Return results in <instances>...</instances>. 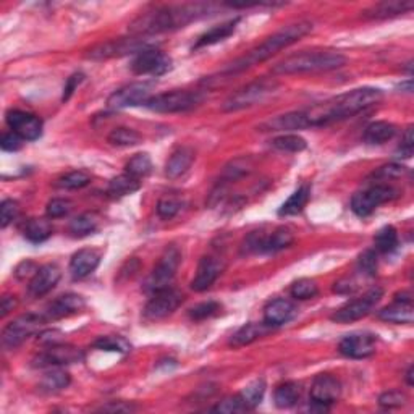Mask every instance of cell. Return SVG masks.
Instances as JSON below:
<instances>
[{
	"instance_id": "83f0119b",
	"label": "cell",
	"mask_w": 414,
	"mask_h": 414,
	"mask_svg": "<svg viewBox=\"0 0 414 414\" xmlns=\"http://www.w3.org/2000/svg\"><path fill=\"white\" fill-rule=\"evenodd\" d=\"M272 329V327L264 324H256V322H249V324L243 325L242 329H238L230 339L228 345L233 346V348H242V346L251 345L253 341H256L260 337H264L267 332Z\"/></svg>"
},
{
	"instance_id": "e575fe53",
	"label": "cell",
	"mask_w": 414,
	"mask_h": 414,
	"mask_svg": "<svg viewBox=\"0 0 414 414\" xmlns=\"http://www.w3.org/2000/svg\"><path fill=\"white\" fill-rule=\"evenodd\" d=\"M107 141H109L112 146L117 147H133L141 145L142 136L136 130L120 126L110 131V135L107 136Z\"/></svg>"
},
{
	"instance_id": "681fc988",
	"label": "cell",
	"mask_w": 414,
	"mask_h": 414,
	"mask_svg": "<svg viewBox=\"0 0 414 414\" xmlns=\"http://www.w3.org/2000/svg\"><path fill=\"white\" fill-rule=\"evenodd\" d=\"M357 270L366 277H376L377 274V254L372 249H367V251L360 256V260H357Z\"/></svg>"
},
{
	"instance_id": "44dd1931",
	"label": "cell",
	"mask_w": 414,
	"mask_h": 414,
	"mask_svg": "<svg viewBox=\"0 0 414 414\" xmlns=\"http://www.w3.org/2000/svg\"><path fill=\"white\" fill-rule=\"evenodd\" d=\"M86 308V301L83 296L76 293H66L59 296L57 300L52 301L45 309L44 318L45 320H57L64 318H70L73 314H80Z\"/></svg>"
},
{
	"instance_id": "5b68a950",
	"label": "cell",
	"mask_w": 414,
	"mask_h": 414,
	"mask_svg": "<svg viewBox=\"0 0 414 414\" xmlns=\"http://www.w3.org/2000/svg\"><path fill=\"white\" fill-rule=\"evenodd\" d=\"M279 88V81L274 78H263L253 81L246 86H243L242 89L235 91V93L223 102L222 110L223 112H238L248 107H253L259 102L267 99L270 94L275 93V89Z\"/></svg>"
},
{
	"instance_id": "7bdbcfd3",
	"label": "cell",
	"mask_w": 414,
	"mask_h": 414,
	"mask_svg": "<svg viewBox=\"0 0 414 414\" xmlns=\"http://www.w3.org/2000/svg\"><path fill=\"white\" fill-rule=\"evenodd\" d=\"M319 293V287L314 280L300 279L293 282L290 288V295L296 300H311Z\"/></svg>"
},
{
	"instance_id": "ffe728a7",
	"label": "cell",
	"mask_w": 414,
	"mask_h": 414,
	"mask_svg": "<svg viewBox=\"0 0 414 414\" xmlns=\"http://www.w3.org/2000/svg\"><path fill=\"white\" fill-rule=\"evenodd\" d=\"M341 395V383L337 377L330 374H319L313 382V387H311V400L313 403H318V405L327 406L339 400Z\"/></svg>"
},
{
	"instance_id": "7c38bea8",
	"label": "cell",
	"mask_w": 414,
	"mask_h": 414,
	"mask_svg": "<svg viewBox=\"0 0 414 414\" xmlns=\"http://www.w3.org/2000/svg\"><path fill=\"white\" fill-rule=\"evenodd\" d=\"M398 196V191L390 185H374L367 190L356 193L351 199V211L357 217H367L383 202L392 201Z\"/></svg>"
},
{
	"instance_id": "74e56055",
	"label": "cell",
	"mask_w": 414,
	"mask_h": 414,
	"mask_svg": "<svg viewBox=\"0 0 414 414\" xmlns=\"http://www.w3.org/2000/svg\"><path fill=\"white\" fill-rule=\"evenodd\" d=\"M70 374L62 369H52L40 380V387L45 392H60L70 385Z\"/></svg>"
},
{
	"instance_id": "f546056e",
	"label": "cell",
	"mask_w": 414,
	"mask_h": 414,
	"mask_svg": "<svg viewBox=\"0 0 414 414\" xmlns=\"http://www.w3.org/2000/svg\"><path fill=\"white\" fill-rule=\"evenodd\" d=\"M301 393H303V388H301L298 382L280 383V385L275 388L274 401L277 408L287 410V408H293L296 403L300 401Z\"/></svg>"
},
{
	"instance_id": "8fae6325",
	"label": "cell",
	"mask_w": 414,
	"mask_h": 414,
	"mask_svg": "<svg viewBox=\"0 0 414 414\" xmlns=\"http://www.w3.org/2000/svg\"><path fill=\"white\" fill-rule=\"evenodd\" d=\"M44 314L28 313L17 318L5 327L2 332V343L5 348H17L24 340L29 339L40 329V325L45 324Z\"/></svg>"
},
{
	"instance_id": "8992f818",
	"label": "cell",
	"mask_w": 414,
	"mask_h": 414,
	"mask_svg": "<svg viewBox=\"0 0 414 414\" xmlns=\"http://www.w3.org/2000/svg\"><path fill=\"white\" fill-rule=\"evenodd\" d=\"M295 242L293 230L288 227H277L272 232L256 230L251 232L243 243V253L246 254H265L277 253L288 248Z\"/></svg>"
},
{
	"instance_id": "603a6c76",
	"label": "cell",
	"mask_w": 414,
	"mask_h": 414,
	"mask_svg": "<svg viewBox=\"0 0 414 414\" xmlns=\"http://www.w3.org/2000/svg\"><path fill=\"white\" fill-rule=\"evenodd\" d=\"M101 264V251L94 248L80 249L70 260V272L75 279H84L94 272Z\"/></svg>"
},
{
	"instance_id": "7402d4cb",
	"label": "cell",
	"mask_w": 414,
	"mask_h": 414,
	"mask_svg": "<svg viewBox=\"0 0 414 414\" xmlns=\"http://www.w3.org/2000/svg\"><path fill=\"white\" fill-rule=\"evenodd\" d=\"M60 275H62V272H60L59 265L55 264H45L43 267H39L38 272L33 275L31 280H29V296H33V298H40V296L47 295L49 291H52L55 288V285L59 283Z\"/></svg>"
},
{
	"instance_id": "f35d334b",
	"label": "cell",
	"mask_w": 414,
	"mask_h": 414,
	"mask_svg": "<svg viewBox=\"0 0 414 414\" xmlns=\"http://www.w3.org/2000/svg\"><path fill=\"white\" fill-rule=\"evenodd\" d=\"M125 170L128 175L138 178V180H141V178H145L149 175L152 172V161L149 154H136L133 156L130 161H128Z\"/></svg>"
},
{
	"instance_id": "11a10c76",
	"label": "cell",
	"mask_w": 414,
	"mask_h": 414,
	"mask_svg": "<svg viewBox=\"0 0 414 414\" xmlns=\"http://www.w3.org/2000/svg\"><path fill=\"white\" fill-rule=\"evenodd\" d=\"M403 173H406V167H403L401 163H388V165L379 168V172L374 173V177L390 180V178H400Z\"/></svg>"
},
{
	"instance_id": "e0dca14e",
	"label": "cell",
	"mask_w": 414,
	"mask_h": 414,
	"mask_svg": "<svg viewBox=\"0 0 414 414\" xmlns=\"http://www.w3.org/2000/svg\"><path fill=\"white\" fill-rule=\"evenodd\" d=\"M377 337L366 332H355L340 341L339 351L351 360H366L376 353Z\"/></svg>"
},
{
	"instance_id": "680465c9",
	"label": "cell",
	"mask_w": 414,
	"mask_h": 414,
	"mask_svg": "<svg viewBox=\"0 0 414 414\" xmlns=\"http://www.w3.org/2000/svg\"><path fill=\"white\" fill-rule=\"evenodd\" d=\"M83 80H84V75H83V73H75V75H71V76H70L68 81H66L65 88H64V96H62V101H64V102H66V101L70 99L71 94L75 93V89L78 88L80 83H81V81H83Z\"/></svg>"
},
{
	"instance_id": "7a4b0ae2",
	"label": "cell",
	"mask_w": 414,
	"mask_h": 414,
	"mask_svg": "<svg viewBox=\"0 0 414 414\" xmlns=\"http://www.w3.org/2000/svg\"><path fill=\"white\" fill-rule=\"evenodd\" d=\"M211 3H185V5H167L146 12L138 17L130 24V33L136 38H147L167 31L185 28L196 20H201L212 13Z\"/></svg>"
},
{
	"instance_id": "d4e9b609",
	"label": "cell",
	"mask_w": 414,
	"mask_h": 414,
	"mask_svg": "<svg viewBox=\"0 0 414 414\" xmlns=\"http://www.w3.org/2000/svg\"><path fill=\"white\" fill-rule=\"evenodd\" d=\"M414 7V2L411 0H390V2H380L372 5L371 8H367L362 17L369 20H387L398 17V15L411 12Z\"/></svg>"
},
{
	"instance_id": "5bb4252c",
	"label": "cell",
	"mask_w": 414,
	"mask_h": 414,
	"mask_svg": "<svg viewBox=\"0 0 414 414\" xmlns=\"http://www.w3.org/2000/svg\"><path fill=\"white\" fill-rule=\"evenodd\" d=\"M183 303V295L178 290L165 288L152 293L145 308V318L147 320H161L175 313L178 306Z\"/></svg>"
},
{
	"instance_id": "4316f807",
	"label": "cell",
	"mask_w": 414,
	"mask_h": 414,
	"mask_svg": "<svg viewBox=\"0 0 414 414\" xmlns=\"http://www.w3.org/2000/svg\"><path fill=\"white\" fill-rule=\"evenodd\" d=\"M377 318L383 322H390V324H413L414 320L413 301L395 300L393 301V304L379 311Z\"/></svg>"
},
{
	"instance_id": "816d5d0a",
	"label": "cell",
	"mask_w": 414,
	"mask_h": 414,
	"mask_svg": "<svg viewBox=\"0 0 414 414\" xmlns=\"http://www.w3.org/2000/svg\"><path fill=\"white\" fill-rule=\"evenodd\" d=\"M71 209V204L70 201H66V199H52V201H49L47 207H45V214H47L49 219H60L66 216V214L70 212Z\"/></svg>"
},
{
	"instance_id": "db71d44e",
	"label": "cell",
	"mask_w": 414,
	"mask_h": 414,
	"mask_svg": "<svg viewBox=\"0 0 414 414\" xmlns=\"http://www.w3.org/2000/svg\"><path fill=\"white\" fill-rule=\"evenodd\" d=\"M414 151V136H413V126H408L405 135H403L401 145L398 147V157H403V159H410Z\"/></svg>"
},
{
	"instance_id": "4dcf8cb0",
	"label": "cell",
	"mask_w": 414,
	"mask_h": 414,
	"mask_svg": "<svg viewBox=\"0 0 414 414\" xmlns=\"http://www.w3.org/2000/svg\"><path fill=\"white\" fill-rule=\"evenodd\" d=\"M397 135V126L388 121H374V124L367 125L362 135V140L367 145H383V142L390 141Z\"/></svg>"
},
{
	"instance_id": "ba28073f",
	"label": "cell",
	"mask_w": 414,
	"mask_h": 414,
	"mask_svg": "<svg viewBox=\"0 0 414 414\" xmlns=\"http://www.w3.org/2000/svg\"><path fill=\"white\" fill-rule=\"evenodd\" d=\"M383 296V290L380 287H374L369 291H366L364 295L360 296V298L351 300L345 306H341L340 309H337L334 314H332V320L337 322V324H350V322L360 320L366 316H369L377 304L380 303Z\"/></svg>"
},
{
	"instance_id": "d6986e66",
	"label": "cell",
	"mask_w": 414,
	"mask_h": 414,
	"mask_svg": "<svg viewBox=\"0 0 414 414\" xmlns=\"http://www.w3.org/2000/svg\"><path fill=\"white\" fill-rule=\"evenodd\" d=\"M222 270L223 263L221 258L212 254L204 256V258L199 260L196 275H194V279L191 280V288L194 291H199V293L209 290L219 279V275L222 274Z\"/></svg>"
},
{
	"instance_id": "91938a15",
	"label": "cell",
	"mask_w": 414,
	"mask_h": 414,
	"mask_svg": "<svg viewBox=\"0 0 414 414\" xmlns=\"http://www.w3.org/2000/svg\"><path fill=\"white\" fill-rule=\"evenodd\" d=\"M38 265H36L34 263H31V260H24V263H22L18 265L17 267V277L18 279H24V277H28V275H34L36 272H38Z\"/></svg>"
},
{
	"instance_id": "30bf717a",
	"label": "cell",
	"mask_w": 414,
	"mask_h": 414,
	"mask_svg": "<svg viewBox=\"0 0 414 414\" xmlns=\"http://www.w3.org/2000/svg\"><path fill=\"white\" fill-rule=\"evenodd\" d=\"M151 47V44L146 39L136 38H120V39H110L107 43L97 44L93 49H89L86 52V57L93 60H107L115 57H124V55L130 54H140L141 50Z\"/></svg>"
},
{
	"instance_id": "9f6ffc18",
	"label": "cell",
	"mask_w": 414,
	"mask_h": 414,
	"mask_svg": "<svg viewBox=\"0 0 414 414\" xmlns=\"http://www.w3.org/2000/svg\"><path fill=\"white\" fill-rule=\"evenodd\" d=\"M22 141L23 140L17 135V133H13V131L3 133L2 141H0V147L7 152H15V151L22 149V145H23Z\"/></svg>"
},
{
	"instance_id": "f1b7e54d",
	"label": "cell",
	"mask_w": 414,
	"mask_h": 414,
	"mask_svg": "<svg viewBox=\"0 0 414 414\" xmlns=\"http://www.w3.org/2000/svg\"><path fill=\"white\" fill-rule=\"evenodd\" d=\"M238 23H239V18H235V20H230L227 23L217 24V27H214L212 29H209V31L199 36V39L196 40V44H194L193 49L198 50L202 47H209V45H214L217 43H222V40L230 38V36L235 33Z\"/></svg>"
},
{
	"instance_id": "6125c7cd",
	"label": "cell",
	"mask_w": 414,
	"mask_h": 414,
	"mask_svg": "<svg viewBox=\"0 0 414 414\" xmlns=\"http://www.w3.org/2000/svg\"><path fill=\"white\" fill-rule=\"evenodd\" d=\"M413 372H414L413 366H410V369H408V372H406V382H408V385H413V383H414V380H413Z\"/></svg>"
},
{
	"instance_id": "9a60e30c",
	"label": "cell",
	"mask_w": 414,
	"mask_h": 414,
	"mask_svg": "<svg viewBox=\"0 0 414 414\" xmlns=\"http://www.w3.org/2000/svg\"><path fill=\"white\" fill-rule=\"evenodd\" d=\"M172 68V59L167 54H163L159 49L147 47L136 54L135 60L131 64L133 73L136 75H151L162 76Z\"/></svg>"
},
{
	"instance_id": "1f68e13d",
	"label": "cell",
	"mask_w": 414,
	"mask_h": 414,
	"mask_svg": "<svg viewBox=\"0 0 414 414\" xmlns=\"http://www.w3.org/2000/svg\"><path fill=\"white\" fill-rule=\"evenodd\" d=\"M141 188V182L138 178L124 173V175H119L112 178L109 186H107V194L114 199L125 198L128 194L136 193Z\"/></svg>"
},
{
	"instance_id": "cb8c5ba5",
	"label": "cell",
	"mask_w": 414,
	"mask_h": 414,
	"mask_svg": "<svg viewBox=\"0 0 414 414\" xmlns=\"http://www.w3.org/2000/svg\"><path fill=\"white\" fill-rule=\"evenodd\" d=\"M295 306L285 298L272 300L264 308V322L270 327H280L295 318Z\"/></svg>"
},
{
	"instance_id": "2e32d148",
	"label": "cell",
	"mask_w": 414,
	"mask_h": 414,
	"mask_svg": "<svg viewBox=\"0 0 414 414\" xmlns=\"http://www.w3.org/2000/svg\"><path fill=\"white\" fill-rule=\"evenodd\" d=\"M152 84L149 83H131L124 86L119 91L109 97L107 105L110 109H126V107H136V105H146V102L151 99Z\"/></svg>"
},
{
	"instance_id": "d590c367",
	"label": "cell",
	"mask_w": 414,
	"mask_h": 414,
	"mask_svg": "<svg viewBox=\"0 0 414 414\" xmlns=\"http://www.w3.org/2000/svg\"><path fill=\"white\" fill-rule=\"evenodd\" d=\"M97 227H99V221H97L94 214H81V216H78L70 222L68 230L73 237L83 238V237H88L91 233H94Z\"/></svg>"
},
{
	"instance_id": "484cf974",
	"label": "cell",
	"mask_w": 414,
	"mask_h": 414,
	"mask_svg": "<svg viewBox=\"0 0 414 414\" xmlns=\"http://www.w3.org/2000/svg\"><path fill=\"white\" fill-rule=\"evenodd\" d=\"M194 162V151L188 146H182L172 152L165 163V175L172 180L180 178L190 170Z\"/></svg>"
},
{
	"instance_id": "8d00e7d4",
	"label": "cell",
	"mask_w": 414,
	"mask_h": 414,
	"mask_svg": "<svg viewBox=\"0 0 414 414\" xmlns=\"http://www.w3.org/2000/svg\"><path fill=\"white\" fill-rule=\"evenodd\" d=\"M374 242H376V249L379 253L387 254V253L395 251L398 246V232L395 230V227L387 225V227H383L377 232Z\"/></svg>"
},
{
	"instance_id": "7dc6e473",
	"label": "cell",
	"mask_w": 414,
	"mask_h": 414,
	"mask_svg": "<svg viewBox=\"0 0 414 414\" xmlns=\"http://www.w3.org/2000/svg\"><path fill=\"white\" fill-rule=\"evenodd\" d=\"M214 411L222 413V414H233V413L248 411V408L244 405L242 395L238 393V395L225 398V400H222L216 408H214Z\"/></svg>"
},
{
	"instance_id": "52a82bcc",
	"label": "cell",
	"mask_w": 414,
	"mask_h": 414,
	"mask_svg": "<svg viewBox=\"0 0 414 414\" xmlns=\"http://www.w3.org/2000/svg\"><path fill=\"white\" fill-rule=\"evenodd\" d=\"M204 101L201 91H186L175 89L170 93H162L152 96L146 102L147 109L159 112V114H177V112H186L198 107Z\"/></svg>"
},
{
	"instance_id": "3957f363",
	"label": "cell",
	"mask_w": 414,
	"mask_h": 414,
	"mask_svg": "<svg viewBox=\"0 0 414 414\" xmlns=\"http://www.w3.org/2000/svg\"><path fill=\"white\" fill-rule=\"evenodd\" d=\"M311 31H313V23L311 22L291 23L288 27L279 29V31L274 33L272 36H269V38L263 40L258 47L249 50L243 57H239L228 66H225L222 70V75H235L239 73V71L251 68L254 65L263 64L265 60L272 59L275 54L280 52V50L287 49L291 44L298 43L301 38H304V36L309 34Z\"/></svg>"
},
{
	"instance_id": "60d3db41",
	"label": "cell",
	"mask_w": 414,
	"mask_h": 414,
	"mask_svg": "<svg viewBox=\"0 0 414 414\" xmlns=\"http://www.w3.org/2000/svg\"><path fill=\"white\" fill-rule=\"evenodd\" d=\"M94 348L102 350V351H115V353H128L131 350L130 341L124 337H99L94 341Z\"/></svg>"
},
{
	"instance_id": "9c48e42d",
	"label": "cell",
	"mask_w": 414,
	"mask_h": 414,
	"mask_svg": "<svg viewBox=\"0 0 414 414\" xmlns=\"http://www.w3.org/2000/svg\"><path fill=\"white\" fill-rule=\"evenodd\" d=\"M182 254L180 249L177 246H168L163 254L161 256L159 263L156 264V267L152 269V272L146 280V290L151 293L156 291L170 288V283L173 277H175L178 265H180Z\"/></svg>"
},
{
	"instance_id": "ac0fdd59",
	"label": "cell",
	"mask_w": 414,
	"mask_h": 414,
	"mask_svg": "<svg viewBox=\"0 0 414 414\" xmlns=\"http://www.w3.org/2000/svg\"><path fill=\"white\" fill-rule=\"evenodd\" d=\"M7 125L24 141H36L43 135V121L39 117L23 110H8Z\"/></svg>"
},
{
	"instance_id": "f907efd6",
	"label": "cell",
	"mask_w": 414,
	"mask_h": 414,
	"mask_svg": "<svg viewBox=\"0 0 414 414\" xmlns=\"http://www.w3.org/2000/svg\"><path fill=\"white\" fill-rule=\"evenodd\" d=\"M18 212V202L13 201V199H5L2 206H0V225H2V228H7L17 219Z\"/></svg>"
},
{
	"instance_id": "836d02e7",
	"label": "cell",
	"mask_w": 414,
	"mask_h": 414,
	"mask_svg": "<svg viewBox=\"0 0 414 414\" xmlns=\"http://www.w3.org/2000/svg\"><path fill=\"white\" fill-rule=\"evenodd\" d=\"M309 198H311V186L309 185L300 186L298 190L291 194L287 201L282 204V207H280L279 214H280V216L288 217V216H296V214L303 212L306 204L309 202Z\"/></svg>"
},
{
	"instance_id": "4fadbf2b",
	"label": "cell",
	"mask_w": 414,
	"mask_h": 414,
	"mask_svg": "<svg viewBox=\"0 0 414 414\" xmlns=\"http://www.w3.org/2000/svg\"><path fill=\"white\" fill-rule=\"evenodd\" d=\"M84 360V353L81 351L78 346L73 345H64L55 343L47 345L43 353H39L38 356L33 360L34 367H60L75 364V362H81Z\"/></svg>"
},
{
	"instance_id": "6da1fadb",
	"label": "cell",
	"mask_w": 414,
	"mask_h": 414,
	"mask_svg": "<svg viewBox=\"0 0 414 414\" xmlns=\"http://www.w3.org/2000/svg\"><path fill=\"white\" fill-rule=\"evenodd\" d=\"M382 91L376 88H360L350 93L340 94L325 102H319L304 110H298L301 128L325 126L335 121L350 119V117L366 110L367 107L379 104Z\"/></svg>"
},
{
	"instance_id": "b9f144b4",
	"label": "cell",
	"mask_w": 414,
	"mask_h": 414,
	"mask_svg": "<svg viewBox=\"0 0 414 414\" xmlns=\"http://www.w3.org/2000/svg\"><path fill=\"white\" fill-rule=\"evenodd\" d=\"M272 146L275 149L283 151V152H301L308 147V142L298 135H282L275 138L272 141Z\"/></svg>"
},
{
	"instance_id": "ab89813d",
	"label": "cell",
	"mask_w": 414,
	"mask_h": 414,
	"mask_svg": "<svg viewBox=\"0 0 414 414\" xmlns=\"http://www.w3.org/2000/svg\"><path fill=\"white\" fill-rule=\"evenodd\" d=\"M264 393H265V382L263 379H258V380H253L251 383H248L239 395H242L248 410H253V408H256L260 401H263Z\"/></svg>"
},
{
	"instance_id": "6f0895ef",
	"label": "cell",
	"mask_w": 414,
	"mask_h": 414,
	"mask_svg": "<svg viewBox=\"0 0 414 414\" xmlns=\"http://www.w3.org/2000/svg\"><path fill=\"white\" fill-rule=\"evenodd\" d=\"M138 408L133 403H126V401H110L107 405L101 406L99 411L102 413H133L136 411Z\"/></svg>"
},
{
	"instance_id": "d6a6232c",
	"label": "cell",
	"mask_w": 414,
	"mask_h": 414,
	"mask_svg": "<svg viewBox=\"0 0 414 414\" xmlns=\"http://www.w3.org/2000/svg\"><path fill=\"white\" fill-rule=\"evenodd\" d=\"M52 235V225L47 219H29L23 227V237L31 243H44Z\"/></svg>"
},
{
	"instance_id": "c3c4849f",
	"label": "cell",
	"mask_w": 414,
	"mask_h": 414,
	"mask_svg": "<svg viewBox=\"0 0 414 414\" xmlns=\"http://www.w3.org/2000/svg\"><path fill=\"white\" fill-rule=\"evenodd\" d=\"M221 311V304L217 301H206V303L196 304L190 309V318L193 320H204L216 316Z\"/></svg>"
},
{
	"instance_id": "f6af8a7d",
	"label": "cell",
	"mask_w": 414,
	"mask_h": 414,
	"mask_svg": "<svg viewBox=\"0 0 414 414\" xmlns=\"http://www.w3.org/2000/svg\"><path fill=\"white\" fill-rule=\"evenodd\" d=\"M182 209V201L178 198H173V196H165L159 199V202H157V216L163 221H170L177 216L178 212H180Z\"/></svg>"
},
{
	"instance_id": "277c9868",
	"label": "cell",
	"mask_w": 414,
	"mask_h": 414,
	"mask_svg": "<svg viewBox=\"0 0 414 414\" xmlns=\"http://www.w3.org/2000/svg\"><path fill=\"white\" fill-rule=\"evenodd\" d=\"M346 65V57L337 50H303L274 66L275 75H301L330 71Z\"/></svg>"
},
{
	"instance_id": "94428289",
	"label": "cell",
	"mask_w": 414,
	"mask_h": 414,
	"mask_svg": "<svg viewBox=\"0 0 414 414\" xmlns=\"http://www.w3.org/2000/svg\"><path fill=\"white\" fill-rule=\"evenodd\" d=\"M17 304L18 301L15 296H5V298H2V316H7L10 311L17 308Z\"/></svg>"
},
{
	"instance_id": "f5cc1de1",
	"label": "cell",
	"mask_w": 414,
	"mask_h": 414,
	"mask_svg": "<svg viewBox=\"0 0 414 414\" xmlns=\"http://www.w3.org/2000/svg\"><path fill=\"white\" fill-rule=\"evenodd\" d=\"M360 288V280H357V274L355 275H348V277H343L339 282L335 283L334 291L340 295H351Z\"/></svg>"
},
{
	"instance_id": "ee69618b",
	"label": "cell",
	"mask_w": 414,
	"mask_h": 414,
	"mask_svg": "<svg viewBox=\"0 0 414 414\" xmlns=\"http://www.w3.org/2000/svg\"><path fill=\"white\" fill-rule=\"evenodd\" d=\"M91 182V177L83 170H76L66 173L59 180V186L65 188V190H81V188L88 186Z\"/></svg>"
},
{
	"instance_id": "bcb514c9",
	"label": "cell",
	"mask_w": 414,
	"mask_h": 414,
	"mask_svg": "<svg viewBox=\"0 0 414 414\" xmlns=\"http://www.w3.org/2000/svg\"><path fill=\"white\" fill-rule=\"evenodd\" d=\"M406 401H408L406 393L401 390H388L379 397V405L383 408V410H395V408H401L406 405Z\"/></svg>"
}]
</instances>
